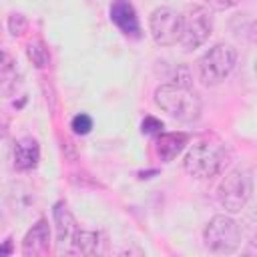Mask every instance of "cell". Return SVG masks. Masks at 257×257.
I'll list each match as a JSON object with an SVG mask.
<instances>
[{
  "mask_svg": "<svg viewBox=\"0 0 257 257\" xmlns=\"http://www.w3.org/2000/svg\"><path fill=\"white\" fill-rule=\"evenodd\" d=\"M155 104L161 110H165L169 116H173L181 122L197 120L203 110L201 96L185 82H167V84L157 86Z\"/></svg>",
  "mask_w": 257,
  "mask_h": 257,
  "instance_id": "cell-1",
  "label": "cell"
},
{
  "mask_svg": "<svg viewBox=\"0 0 257 257\" xmlns=\"http://www.w3.org/2000/svg\"><path fill=\"white\" fill-rule=\"evenodd\" d=\"M227 163V151L217 141H197L185 155L183 167L191 177L211 179L223 171Z\"/></svg>",
  "mask_w": 257,
  "mask_h": 257,
  "instance_id": "cell-2",
  "label": "cell"
},
{
  "mask_svg": "<svg viewBox=\"0 0 257 257\" xmlns=\"http://www.w3.org/2000/svg\"><path fill=\"white\" fill-rule=\"evenodd\" d=\"M235 62H237V50L231 44L219 42V44L211 46L197 60V70H199L201 82L207 86H215V84L223 82L235 68Z\"/></svg>",
  "mask_w": 257,
  "mask_h": 257,
  "instance_id": "cell-3",
  "label": "cell"
},
{
  "mask_svg": "<svg viewBox=\"0 0 257 257\" xmlns=\"http://www.w3.org/2000/svg\"><path fill=\"white\" fill-rule=\"evenodd\" d=\"M253 193V179L247 169H233L217 187V199L227 213H239Z\"/></svg>",
  "mask_w": 257,
  "mask_h": 257,
  "instance_id": "cell-4",
  "label": "cell"
},
{
  "mask_svg": "<svg viewBox=\"0 0 257 257\" xmlns=\"http://www.w3.org/2000/svg\"><path fill=\"white\" fill-rule=\"evenodd\" d=\"M213 32V18L209 8L193 4L187 8L185 14H181V46L183 50L191 52L207 42V38Z\"/></svg>",
  "mask_w": 257,
  "mask_h": 257,
  "instance_id": "cell-5",
  "label": "cell"
},
{
  "mask_svg": "<svg viewBox=\"0 0 257 257\" xmlns=\"http://www.w3.org/2000/svg\"><path fill=\"white\" fill-rule=\"evenodd\" d=\"M203 239L209 251L229 255L237 251V247L241 245V229L237 221L231 219L229 215H215L207 223Z\"/></svg>",
  "mask_w": 257,
  "mask_h": 257,
  "instance_id": "cell-6",
  "label": "cell"
},
{
  "mask_svg": "<svg viewBox=\"0 0 257 257\" xmlns=\"http://www.w3.org/2000/svg\"><path fill=\"white\" fill-rule=\"evenodd\" d=\"M149 32L159 46H173L181 38V14L169 6L155 8L149 16Z\"/></svg>",
  "mask_w": 257,
  "mask_h": 257,
  "instance_id": "cell-7",
  "label": "cell"
},
{
  "mask_svg": "<svg viewBox=\"0 0 257 257\" xmlns=\"http://www.w3.org/2000/svg\"><path fill=\"white\" fill-rule=\"evenodd\" d=\"M110 20L112 24L128 38H141V24L135 6L128 0H112L110 4Z\"/></svg>",
  "mask_w": 257,
  "mask_h": 257,
  "instance_id": "cell-8",
  "label": "cell"
},
{
  "mask_svg": "<svg viewBox=\"0 0 257 257\" xmlns=\"http://www.w3.org/2000/svg\"><path fill=\"white\" fill-rule=\"evenodd\" d=\"M50 249V227L44 217H40L24 235L22 239V255L26 257H40L46 255Z\"/></svg>",
  "mask_w": 257,
  "mask_h": 257,
  "instance_id": "cell-9",
  "label": "cell"
},
{
  "mask_svg": "<svg viewBox=\"0 0 257 257\" xmlns=\"http://www.w3.org/2000/svg\"><path fill=\"white\" fill-rule=\"evenodd\" d=\"M14 167L18 171H32L36 169L38 161H40V147L38 141L32 137H24L14 145Z\"/></svg>",
  "mask_w": 257,
  "mask_h": 257,
  "instance_id": "cell-10",
  "label": "cell"
},
{
  "mask_svg": "<svg viewBox=\"0 0 257 257\" xmlns=\"http://www.w3.org/2000/svg\"><path fill=\"white\" fill-rule=\"evenodd\" d=\"M52 217H54V225H56V241L60 247H64V243H70L76 227V221L70 213V209L66 207L64 201H58L52 209Z\"/></svg>",
  "mask_w": 257,
  "mask_h": 257,
  "instance_id": "cell-11",
  "label": "cell"
},
{
  "mask_svg": "<svg viewBox=\"0 0 257 257\" xmlns=\"http://www.w3.org/2000/svg\"><path fill=\"white\" fill-rule=\"evenodd\" d=\"M100 245H102L100 233L86 231V229H76L66 251L70 255H96V253H100Z\"/></svg>",
  "mask_w": 257,
  "mask_h": 257,
  "instance_id": "cell-12",
  "label": "cell"
},
{
  "mask_svg": "<svg viewBox=\"0 0 257 257\" xmlns=\"http://www.w3.org/2000/svg\"><path fill=\"white\" fill-rule=\"evenodd\" d=\"M189 143L185 133H161L157 135V157L163 163H171Z\"/></svg>",
  "mask_w": 257,
  "mask_h": 257,
  "instance_id": "cell-13",
  "label": "cell"
},
{
  "mask_svg": "<svg viewBox=\"0 0 257 257\" xmlns=\"http://www.w3.org/2000/svg\"><path fill=\"white\" fill-rule=\"evenodd\" d=\"M26 56L36 68H46L50 64V52L40 40H32L26 44Z\"/></svg>",
  "mask_w": 257,
  "mask_h": 257,
  "instance_id": "cell-14",
  "label": "cell"
},
{
  "mask_svg": "<svg viewBox=\"0 0 257 257\" xmlns=\"http://www.w3.org/2000/svg\"><path fill=\"white\" fill-rule=\"evenodd\" d=\"M70 128H72L76 135H88L90 128H92V116L86 114V112L74 114L72 120H70Z\"/></svg>",
  "mask_w": 257,
  "mask_h": 257,
  "instance_id": "cell-15",
  "label": "cell"
},
{
  "mask_svg": "<svg viewBox=\"0 0 257 257\" xmlns=\"http://www.w3.org/2000/svg\"><path fill=\"white\" fill-rule=\"evenodd\" d=\"M26 28H28V20H26L24 14H16V12L10 14V18H8V30H10L12 36H20V34H24Z\"/></svg>",
  "mask_w": 257,
  "mask_h": 257,
  "instance_id": "cell-16",
  "label": "cell"
},
{
  "mask_svg": "<svg viewBox=\"0 0 257 257\" xmlns=\"http://www.w3.org/2000/svg\"><path fill=\"white\" fill-rule=\"evenodd\" d=\"M163 122L159 120V118H155V116H145L143 118V122H141V131L145 133V135H153V137H157V135H161L163 133Z\"/></svg>",
  "mask_w": 257,
  "mask_h": 257,
  "instance_id": "cell-17",
  "label": "cell"
},
{
  "mask_svg": "<svg viewBox=\"0 0 257 257\" xmlns=\"http://www.w3.org/2000/svg\"><path fill=\"white\" fill-rule=\"evenodd\" d=\"M211 10H219V12H223V10H229V8H233L235 4H237V0H203Z\"/></svg>",
  "mask_w": 257,
  "mask_h": 257,
  "instance_id": "cell-18",
  "label": "cell"
},
{
  "mask_svg": "<svg viewBox=\"0 0 257 257\" xmlns=\"http://www.w3.org/2000/svg\"><path fill=\"white\" fill-rule=\"evenodd\" d=\"M8 74H10V58L0 50V84L6 80Z\"/></svg>",
  "mask_w": 257,
  "mask_h": 257,
  "instance_id": "cell-19",
  "label": "cell"
},
{
  "mask_svg": "<svg viewBox=\"0 0 257 257\" xmlns=\"http://www.w3.org/2000/svg\"><path fill=\"white\" fill-rule=\"evenodd\" d=\"M14 253V245H12V239L8 237L2 245H0V257H4V255H12Z\"/></svg>",
  "mask_w": 257,
  "mask_h": 257,
  "instance_id": "cell-20",
  "label": "cell"
}]
</instances>
